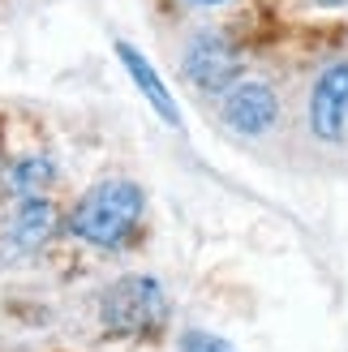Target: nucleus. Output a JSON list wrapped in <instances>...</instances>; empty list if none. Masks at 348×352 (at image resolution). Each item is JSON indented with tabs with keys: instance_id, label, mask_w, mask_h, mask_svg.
Returning <instances> with one entry per match:
<instances>
[{
	"instance_id": "nucleus-1",
	"label": "nucleus",
	"mask_w": 348,
	"mask_h": 352,
	"mask_svg": "<svg viewBox=\"0 0 348 352\" xmlns=\"http://www.w3.org/2000/svg\"><path fill=\"white\" fill-rule=\"evenodd\" d=\"M138 219H142V189L133 181H99L74 206L69 232L86 245H99V250H116L129 241Z\"/></svg>"
},
{
	"instance_id": "nucleus-2",
	"label": "nucleus",
	"mask_w": 348,
	"mask_h": 352,
	"mask_svg": "<svg viewBox=\"0 0 348 352\" xmlns=\"http://www.w3.org/2000/svg\"><path fill=\"white\" fill-rule=\"evenodd\" d=\"M99 318L112 336H155L164 322H168V301H164V288L146 275H125L103 292L99 301Z\"/></svg>"
},
{
	"instance_id": "nucleus-3",
	"label": "nucleus",
	"mask_w": 348,
	"mask_h": 352,
	"mask_svg": "<svg viewBox=\"0 0 348 352\" xmlns=\"http://www.w3.org/2000/svg\"><path fill=\"white\" fill-rule=\"evenodd\" d=\"M344 120H348V60H336L314 82V95H309V129L331 142V138L344 133Z\"/></svg>"
},
{
	"instance_id": "nucleus-4",
	"label": "nucleus",
	"mask_w": 348,
	"mask_h": 352,
	"mask_svg": "<svg viewBox=\"0 0 348 352\" xmlns=\"http://www.w3.org/2000/svg\"><path fill=\"white\" fill-rule=\"evenodd\" d=\"M237 69H241L237 52L224 43L219 34H202V39H194L185 52V74H189V82H198L202 91H228Z\"/></svg>"
},
{
	"instance_id": "nucleus-5",
	"label": "nucleus",
	"mask_w": 348,
	"mask_h": 352,
	"mask_svg": "<svg viewBox=\"0 0 348 352\" xmlns=\"http://www.w3.org/2000/svg\"><path fill=\"white\" fill-rule=\"evenodd\" d=\"M224 120L241 133H263L275 120V95L263 82H241L224 99Z\"/></svg>"
},
{
	"instance_id": "nucleus-6",
	"label": "nucleus",
	"mask_w": 348,
	"mask_h": 352,
	"mask_svg": "<svg viewBox=\"0 0 348 352\" xmlns=\"http://www.w3.org/2000/svg\"><path fill=\"white\" fill-rule=\"evenodd\" d=\"M52 223H56V215H52V202H43V198H22V206H17V219H13V228H9V250H13V254L39 250V245L52 236Z\"/></svg>"
},
{
	"instance_id": "nucleus-7",
	"label": "nucleus",
	"mask_w": 348,
	"mask_h": 352,
	"mask_svg": "<svg viewBox=\"0 0 348 352\" xmlns=\"http://www.w3.org/2000/svg\"><path fill=\"white\" fill-rule=\"evenodd\" d=\"M116 56L125 60V69H129V78L138 82V91L146 95V103H151V108L160 112V116L168 120V125H177V120H181V112H177V103H172V95H168V86H164V82H160V74H155V69L146 65V56H142V52H138V47H129V43H116Z\"/></svg>"
},
{
	"instance_id": "nucleus-8",
	"label": "nucleus",
	"mask_w": 348,
	"mask_h": 352,
	"mask_svg": "<svg viewBox=\"0 0 348 352\" xmlns=\"http://www.w3.org/2000/svg\"><path fill=\"white\" fill-rule=\"evenodd\" d=\"M52 181H56L52 160H22V164L13 168V189L22 193V198H43Z\"/></svg>"
},
{
	"instance_id": "nucleus-9",
	"label": "nucleus",
	"mask_w": 348,
	"mask_h": 352,
	"mask_svg": "<svg viewBox=\"0 0 348 352\" xmlns=\"http://www.w3.org/2000/svg\"><path fill=\"white\" fill-rule=\"evenodd\" d=\"M181 352H232V344L211 336V331H189V336L181 340Z\"/></svg>"
},
{
	"instance_id": "nucleus-10",
	"label": "nucleus",
	"mask_w": 348,
	"mask_h": 352,
	"mask_svg": "<svg viewBox=\"0 0 348 352\" xmlns=\"http://www.w3.org/2000/svg\"><path fill=\"white\" fill-rule=\"evenodd\" d=\"M318 5H348V0H318Z\"/></svg>"
},
{
	"instance_id": "nucleus-11",
	"label": "nucleus",
	"mask_w": 348,
	"mask_h": 352,
	"mask_svg": "<svg viewBox=\"0 0 348 352\" xmlns=\"http://www.w3.org/2000/svg\"><path fill=\"white\" fill-rule=\"evenodd\" d=\"M198 5H219V0H198Z\"/></svg>"
}]
</instances>
